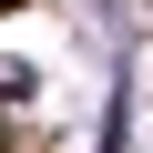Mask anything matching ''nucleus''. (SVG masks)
Listing matches in <instances>:
<instances>
[{
  "label": "nucleus",
  "mask_w": 153,
  "mask_h": 153,
  "mask_svg": "<svg viewBox=\"0 0 153 153\" xmlns=\"http://www.w3.org/2000/svg\"><path fill=\"white\" fill-rule=\"evenodd\" d=\"M0 10H21V0H0Z\"/></svg>",
  "instance_id": "obj_1"
}]
</instances>
